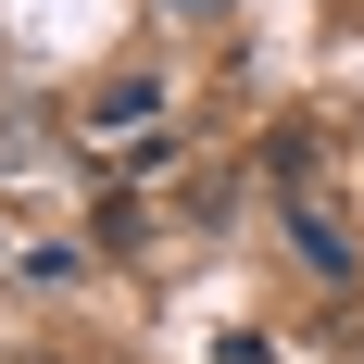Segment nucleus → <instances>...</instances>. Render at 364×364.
I'll return each instance as SVG.
<instances>
[{"instance_id":"f257e3e1","label":"nucleus","mask_w":364,"mask_h":364,"mask_svg":"<svg viewBox=\"0 0 364 364\" xmlns=\"http://www.w3.org/2000/svg\"><path fill=\"white\" fill-rule=\"evenodd\" d=\"M289 239H301V264H314V277H352V239H339L327 214H289Z\"/></svg>"},{"instance_id":"f03ea898","label":"nucleus","mask_w":364,"mask_h":364,"mask_svg":"<svg viewBox=\"0 0 364 364\" xmlns=\"http://www.w3.org/2000/svg\"><path fill=\"white\" fill-rule=\"evenodd\" d=\"M264 176H277V188H314V139L277 126V139H264Z\"/></svg>"}]
</instances>
